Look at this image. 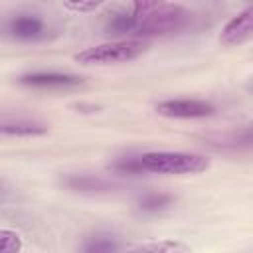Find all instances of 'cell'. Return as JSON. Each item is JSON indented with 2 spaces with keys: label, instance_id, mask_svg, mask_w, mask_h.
Here are the masks:
<instances>
[{
  "label": "cell",
  "instance_id": "cell-18",
  "mask_svg": "<svg viewBox=\"0 0 253 253\" xmlns=\"http://www.w3.org/2000/svg\"><path fill=\"white\" fill-rule=\"evenodd\" d=\"M63 2L73 12H91V10L99 8L105 0H63Z\"/></svg>",
  "mask_w": 253,
  "mask_h": 253
},
{
  "label": "cell",
  "instance_id": "cell-4",
  "mask_svg": "<svg viewBox=\"0 0 253 253\" xmlns=\"http://www.w3.org/2000/svg\"><path fill=\"white\" fill-rule=\"evenodd\" d=\"M156 113L168 119H206L215 113V107L202 99H166L156 105Z\"/></svg>",
  "mask_w": 253,
  "mask_h": 253
},
{
  "label": "cell",
  "instance_id": "cell-6",
  "mask_svg": "<svg viewBox=\"0 0 253 253\" xmlns=\"http://www.w3.org/2000/svg\"><path fill=\"white\" fill-rule=\"evenodd\" d=\"M251 34H253V8H245L223 26L219 42L223 45H241L251 38Z\"/></svg>",
  "mask_w": 253,
  "mask_h": 253
},
{
  "label": "cell",
  "instance_id": "cell-1",
  "mask_svg": "<svg viewBox=\"0 0 253 253\" xmlns=\"http://www.w3.org/2000/svg\"><path fill=\"white\" fill-rule=\"evenodd\" d=\"M140 164L152 174H200L210 168V158L196 152L158 150L140 154Z\"/></svg>",
  "mask_w": 253,
  "mask_h": 253
},
{
  "label": "cell",
  "instance_id": "cell-8",
  "mask_svg": "<svg viewBox=\"0 0 253 253\" xmlns=\"http://www.w3.org/2000/svg\"><path fill=\"white\" fill-rule=\"evenodd\" d=\"M63 184L69 190L85 192V194H103V192H111L115 188V184L111 180H105L101 176H91V174H71V176H65Z\"/></svg>",
  "mask_w": 253,
  "mask_h": 253
},
{
  "label": "cell",
  "instance_id": "cell-16",
  "mask_svg": "<svg viewBox=\"0 0 253 253\" xmlns=\"http://www.w3.org/2000/svg\"><path fill=\"white\" fill-rule=\"evenodd\" d=\"M136 251H152V253H172V251H188L186 245L178 243V241H154V243H144V245H138Z\"/></svg>",
  "mask_w": 253,
  "mask_h": 253
},
{
  "label": "cell",
  "instance_id": "cell-7",
  "mask_svg": "<svg viewBox=\"0 0 253 253\" xmlns=\"http://www.w3.org/2000/svg\"><path fill=\"white\" fill-rule=\"evenodd\" d=\"M8 32L12 38H18V40H36L43 34V20L38 18L36 14H20L16 18L10 20L8 24Z\"/></svg>",
  "mask_w": 253,
  "mask_h": 253
},
{
  "label": "cell",
  "instance_id": "cell-10",
  "mask_svg": "<svg viewBox=\"0 0 253 253\" xmlns=\"http://www.w3.org/2000/svg\"><path fill=\"white\" fill-rule=\"evenodd\" d=\"M140 16H136L132 10L130 12H119L115 14L109 22H107V32L113 36H126V34H134L136 26H138Z\"/></svg>",
  "mask_w": 253,
  "mask_h": 253
},
{
  "label": "cell",
  "instance_id": "cell-5",
  "mask_svg": "<svg viewBox=\"0 0 253 253\" xmlns=\"http://www.w3.org/2000/svg\"><path fill=\"white\" fill-rule=\"evenodd\" d=\"M18 83L34 89H69V87H79L83 79L71 73H59V71H32V73L20 75Z\"/></svg>",
  "mask_w": 253,
  "mask_h": 253
},
{
  "label": "cell",
  "instance_id": "cell-15",
  "mask_svg": "<svg viewBox=\"0 0 253 253\" xmlns=\"http://www.w3.org/2000/svg\"><path fill=\"white\" fill-rule=\"evenodd\" d=\"M22 249V237L14 229L0 227V253H16Z\"/></svg>",
  "mask_w": 253,
  "mask_h": 253
},
{
  "label": "cell",
  "instance_id": "cell-14",
  "mask_svg": "<svg viewBox=\"0 0 253 253\" xmlns=\"http://www.w3.org/2000/svg\"><path fill=\"white\" fill-rule=\"evenodd\" d=\"M111 168L117 174H126V176H138L144 172L140 164V156H121L111 164Z\"/></svg>",
  "mask_w": 253,
  "mask_h": 253
},
{
  "label": "cell",
  "instance_id": "cell-9",
  "mask_svg": "<svg viewBox=\"0 0 253 253\" xmlns=\"http://www.w3.org/2000/svg\"><path fill=\"white\" fill-rule=\"evenodd\" d=\"M45 132H47V126L43 123L26 121V119L0 121V134H6V136H40Z\"/></svg>",
  "mask_w": 253,
  "mask_h": 253
},
{
  "label": "cell",
  "instance_id": "cell-3",
  "mask_svg": "<svg viewBox=\"0 0 253 253\" xmlns=\"http://www.w3.org/2000/svg\"><path fill=\"white\" fill-rule=\"evenodd\" d=\"M190 12L184 6H160L148 14H144L138 20V26L134 30V36L148 38V36H168L184 30L190 22Z\"/></svg>",
  "mask_w": 253,
  "mask_h": 253
},
{
  "label": "cell",
  "instance_id": "cell-2",
  "mask_svg": "<svg viewBox=\"0 0 253 253\" xmlns=\"http://www.w3.org/2000/svg\"><path fill=\"white\" fill-rule=\"evenodd\" d=\"M146 42L132 38V40H115L107 43H99L93 47H87L79 53H75V61L79 65H115V63H126L136 59L146 51Z\"/></svg>",
  "mask_w": 253,
  "mask_h": 253
},
{
  "label": "cell",
  "instance_id": "cell-19",
  "mask_svg": "<svg viewBox=\"0 0 253 253\" xmlns=\"http://www.w3.org/2000/svg\"><path fill=\"white\" fill-rule=\"evenodd\" d=\"M0 194H2V188H0Z\"/></svg>",
  "mask_w": 253,
  "mask_h": 253
},
{
  "label": "cell",
  "instance_id": "cell-13",
  "mask_svg": "<svg viewBox=\"0 0 253 253\" xmlns=\"http://www.w3.org/2000/svg\"><path fill=\"white\" fill-rule=\"evenodd\" d=\"M219 146H231V148H249L251 146V128H241V130H233L227 134H219L217 142Z\"/></svg>",
  "mask_w": 253,
  "mask_h": 253
},
{
  "label": "cell",
  "instance_id": "cell-11",
  "mask_svg": "<svg viewBox=\"0 0 253 253\" xmlns=\"http://www.w3.org/2000/svg\"><path fill=\"white\" fill-rule=\"evenodd\" d=\"M119 249H121V243L113 235H107V233H97L83 243V251L87 253H113Z\"/></svg>",
  "mask_w": 253,
  "mask_h": 253
},
{
  "label": "cell",
  "instance_id": "cell-17",
  "mask_svg": "<svg viewBox=\"0 0 253 253\" xmlns=\"http://www.w3.org/2000/svg\"><path fill=\"white\" fill-rule=\"evenodd\" d=\"M130 2H132V12L136 16H140V18L144 14H148V12L164 6V0H130Z\"/></svg>",
  "mask_w": 253,
  "mask_h": 253
},
{
  "label": "cell",
  "instance_id": "cell-12",
  "mask_svg": "<svg viewBox=\"0 0 253 253\" xmlns=\"http://www.w3.org/2000/svg\"><path fill=\"white\" fill-rule=\"evenodd\" d=\"M174 202V198L170 194H164V192H150V194H144L138 202V208L146 213H158L162 210H166L170 204Z\"/></svg>",
  "mask_w": 253,
  "mask_h": 253
}]
</instances>
